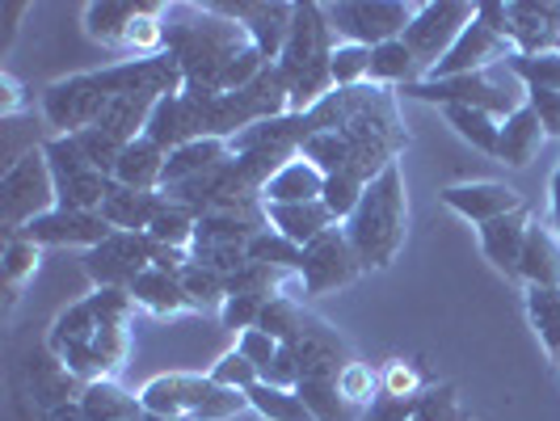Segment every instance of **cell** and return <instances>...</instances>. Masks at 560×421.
I'll use <instances>...</instances> for the list:
<instances>
[{"label": "cell", "instance_id": "6da1fadb", "mask_svg": "<svg viewBox=\"0 0 560 421\" xmlns=\"http://www.w3.org/2000/svg\"><path fill=\"white\" fill-rule=\"evenodd\" d=\"M165 34H168V56L177 59L186 89H207L220 93L228 63L241 59L253 47L249 30L232 22L224 13H215L211 4H182V9H165Z\"/></svg>", "mask_w": 560, "mask_h": 421}, {"label": "cell", "instance_id": "7a4b0ae2", "mask_svg": "<svg viewBox=\"0 0 560 421\" xmlns=\"http://www.w3.org/2000/svg\"><path fill=\"white\" fill-rule=\"evenodd\" d=\"M334 30L325 17V4H295V22H291V38L275 59L282 84L291 93V114H308L334 93V77H329V59H334Z\"/></svg>", "mask_w": 560, "mask_h": 421}, {"label": "cell", "instance_id": "3957f363", "mask_svg": "<svg viewBox=\"0 0 560 421\" xmlns=\"http://www.w3.org/2000/svg\"><path fill=\"white\" fill-rule=\"evenodd\" d=\"M341 227H346L350 245L359 253L363 270L393 266L400 245H405V232H409V198H405L400 165H388L375 182H366L354 215Z\"/></svg>", "mask_w": 560, "mask_h": 421}, {"label": "cell", "instance_id": "277c9868", "mask_svg": "<svg viewBox=\"0 0 560 421\" xmlns=\"http://www.w3.org/2000/svg\"><path fill=\"white\" fill-rule=\"evenodd\" d=\"M47 346H51L56 363L68 366L81 384H97V379H114V371L127 359V329L102 325L93 304L81 300L56 316Z\"/></svg>", "mask_w": 560, "mask_h": 421}, {"label": "cell", "instance_id": "5b68a950", "mask_svg": "<svg viewBox=\"0 0 560 421\" xmlns=\"http://www.w3.org/2000/svg\"><path fill=\"white\" fill-rule=\"evenodd\" d=\"M405 97L413 102H430L439 110L447 106H472L493 118H510L518 106H527V89L518 84V77L498 63V68H485V72H468V77H447V81H418L409 89H400Z\"/></svg>", "mask_w": 560, "mask_h": 421}, {"label": "cell", "instance_id": "8992f818", "mask_svg": "<svg viewBox=\"0 0 560 421\" xmlns=\"http://www.w3.org/2000/svg\"><path fill=\"white\" fill-rule=\"evenodd\" d=\"M56 207H59V195H56L51 165H47V152L43 148H30L0 177V224L18 236L22 227L34 224L47 211H56Z\"/></svg>", "mask_w": 560, "mask_h": 421}, {"label": "cell", "instance_id": "52a82bcc", "mask_svg": "<svg viewBox=\"0 0 560 421\" xmlns=\"http://www.w3.org/2000/svg\"><path fill=\"white\" fill-rule=\"evenodd\" d=\"M418 4L405 0H341V4H325V17L334 30L337 43H359V47H380L400 38L409 22H413Z\"/></svg>", "mask_w": 560, "mask_h": 421}, {"label": "cell", "instance_id": "ba28073f", "mask_svg": "<svg viewBox=\"0 0 560 421\" xmlns=\"http://www.w3.org/2000/svg\"><path fill=\"white\" fill-rule=\"evenodd\" d=\"M43 152H47V165H51V177H56L59 207H68V211H102L114 177H106L102 168L89 165L81 143L72 140V136H51V140L43 143Z\"/></svg>", "mask_w": 560, "mask_h": 421}, {"label": "cell", "instance_id": "9c48e42d", "mask_svg": "<svg viewBox=\"0 0 560 421\" xmlns=\"http://www.w3.org/2000/svg\"><path fill=\"white\" fill-rule=\"evenodd\" d=\"M472 22H477V4H464V0H430V4H418L409 30L400 34V43L413 51L421 72H430ZM421 81H425V77H421Z\"/></svg>", "mask_w": 560, "mask_h": 421}, {"label": "cell", "instance_id": "30bf717a", "mask_svg": "<svg viewBox=\"0 0 560 421\" xmlns=\"http://www.w3.org/2000/svg\"><path fill=\"white\" fill-rule=\"evenodd\" d=\"M106 89L97 84V72H77V77H59L43 89V118L56 127V136H81L89 127H97V118L106 110Z\"/></svg>", "mask_w": 560, "mask_h": 421}, {"label": "cell", "instance_id": "8fae6325", "mask_svg": "<svg viewBox=\"0 0 560 421\" xmlns=\"http://www.w3.org/2000/svg\"><path fill=\"white\" fill-rule=\"evenodd\" d=\"M363 274V261L350 245L346 227L337 224L329 227L325 236H316L312 245H304V257H300V279H304V291L308 295H329L337 286H350V282Z\"/></svg>", "mask_w": 560, "mask_h": 421}, {"label": "cell", "instance_id": "7c38bea8", "mask_svg": "<svg viewBox=\"0 0 560 421\" xmlns=\"http://www.w3.org/2000/svg\"><path fill=\"white\" fill-rule=\"evenodd\" d=\"M152 249L156 245L148 232H114L110 241L84 253V270H89L93 286H122L127 291L152 266Z\"/></svg>", "mask_w": 560, "mask_h": 421}, {"label": "cell", "instance_id": "4fadbf2b", "mask_svg": "<svg viewBox=\"0 0 560 421\" xmlns=\"http://www.w3.org/2000/svg\"><path fill=\"white\" fill-rule=\"evenodd\" d=\"M97 84L106 89V97H118V93H131V97H152L161 102L168 93H182L186 89V77L177 68V59L168 56H152V59H122V63H110L97 72Z\"/></svg>", "mask_w": 560, "mask_h": 421}, {"label": "cell", "instance_id": "5bb4252c", "mask_svg": "<svg viewBox=\"0 0 560 421\" xmlns=\"http://www.w3.org/2000/svg\"><path fill=\"white\" fill-rule=\"evenodd\" d=\"M215 384L211 375H195V371H165V375H152L140 393V409L148 418L161 421H190L195 409L207 400Z\"/></svg>", "mask_w": 560, "mask_h": 421}, {"label": "cell", "instance_id": "9a60e30c", "mask_svg": "<svg viewBox=\"0 0 560 421\" xmlns=\"http://www.w3.org/2000/svg\"><path fill=\"white\" fill-rule=\"evenodd\" d=\"M18 236L34 241L38 249H56V245H81L84 253L97 249L102 241H110L114 227L102 220V211H68V207H56L47 215H38L34 224H26Z\"/></svg>", "mask_w": 560, "mask_h": 421}, {"label": "cell", "instance_id": "2e32d148", "mask_svg": "<svg viewBox=\"0 0 560 421\" xmlns=\"http://www.w3.org/2000/svg\"><path fill=\"white\" fill-rule=\"evenodd\" d=\"M510 56H514V47L505 43L498 30H489L477 17L472 26L455 38V47H451L447 56H443L434 68H430V72H425V81H447V77L485 72V68H498V63H505Z\"/></svg>", "mask_w": 560, "mask_h": 421}, {"label": "cell", "instance_id": "e0dca14e", "mask_svg": "<svg viewBox=\"0 0 560 421\" xmlns=\"http://www.w3.org/2000/svg\"><path fill=\"white\" fill-rule=\"evenodd\" d=\"M439 198H443L447 211H455L459 220H468L472 227L493 224V220H502L510 211L527 207L523 195L514 186H505V182H455Z\"/></svg>", "mask_w": 560, "mask_h": 421}, {"label": "cell", "instance_id": "ac0fdd59", "mask_svg": "<svg viewBox=\"0 0 560 421\" xmlns=\"http://www.w3.org/2000/svg\"><path fill=\"white\" fill-rule=\"evenodd\" d=\"M505 43L518 56L560 51V4H505Z\"/></svg>", "mask_w": 560, "mask_h": 421}, {"label": "cell", "instance_id": "d6986e66", "mask_svg": "<svg viewBox=\"0 0 560 421\" xmlns=\"http://www.w3.org/2000/svg\"><path fill=\"white\" fill-rule=\"evenodd\" d=\"M211 9L249 30L253 47L266 59L282 56L291 38V22H295V4H211Z\"/></svg>", "mask_w": 560, "mask_h": 421}, {"label": "cell", "instance_id": "ffe728a7", "mask_svg": "<svg viewBox=\"0 0 560 421\" xmlns=\"http://www.w3.org/2000/svg\"><path fill=\"white\" fill-rule=\"evenodd\" d=\"M532 207H518L493 224L477 227L480 253L489 257L493 270H502L505 279H518V261H523V245H527V232H532Z\"/></svg>", "mask_w": 560, "mask_h": 421}, {"label": "cell", "instance_id": "44dd1931", "mask_svg": "<svg viewBox=\"0 0 560 421\" xmlns=\"http://www.w3.org/2000/svg\"><path fill=\"white\" fill-rule=\"evenodd\" d=\"M236 161L232 152V140H215V136H202V140L182 143L177 152H168L165 161V177H161V190H173V186H186V182H198L215 168H224Z\"/></svg>", "mask_w": 560, "mask_h": 421}, {"label": "cell", "instance_id": "7402d4cb", "mask_svg": "<svg viewBox=\"0 0 560 421\" xmlns=\"http://www.w3.org/2000/svg\"><path fill=\"white\" fill-rule=\"evenodd\" d=\"M341 366L346 363L308 366L304 379H300V388H295V393L304 396V405H308V413L316 421H359V409H354V405L341 396V388H337Z\"/></svg>", "mask_w": 560, "mask_h": 421}, {"label": "cell", "instance_id": "603a6c76", "mask_svg": "<svg viewBox=\"0 0 560 421\" xmlns=\"http://www.w3.org/2000/svg\"><path fill=\"white\" fill-rule=\"evenodd\" d=\"M165 161L168 152L161 143H152L148 136L140 140L122 143V152H118V161H114V182L118 186H127V190H161V177H165Z\"/></svg>", "mask_w": 560, "mask_h": 421}, {"label": "cell", "instance_id": "cb8c5ba5", "mask_svg": "<svg viewBox=\"0 0 560 421\" xmlns=\"http://www.w3.org/2000/svg\"><path fill=\"white\" fill-rule=\"evenodd\" d=\"M325 195V173L304 161V156H295V161H287V165L266 182V190H261V207H291V202H320Z\"/></svg>", "mask_w": 560, "mask_h": 421}, {"label": "cell", "instance_id": "d4e9b609", "mask_svg": "<svg viewBox=\"0 0 560 421\" xmlns=\"http://www.w3.org/2000/svg\"><path fill=\"white\" fill-rule=\"evenodd\" d=\"M161 207H165V195L161 190H127V186H118L114 182L106 202H102V220L114 227V232H148L152 220L161 215Z\"/></svg>", "mask_w": 560, "mask_h": 421}, {"label": "cell", "instance_id": "484cf974", "mask_svg": "<svg viewBox=\"0 0 560 421\" xmlns=\"http://www.w3.org/2000/svg\"><path fill=\"white\" fill-rule=\"evenodd\" d=\"M518 279L527 286H560V236L552 232V224L532 220L523 261H518Z\"/></svg>", "mask_w": 560, "mask_h": 421}, {"label": "cell", "instance_id": "4316f807", "mask_svg": "<svg viewBox=\"0 0 560 421\" xmlns=\"http://www.w3.org/2000/svg\"><path fill=\"white\" fill-rule=\"evenodd\" d=\"M266 224L275 227L279 236H287L291 245H312L316 236H325L337 220L329 215L325 202H291V207H266Z\"/></svg>", "mask_w": 560, "mask_h": 421}, {"label": "cell", "instance_id": "83f0119b", "mask_svg": "<svg viewBox=\"0 0 560 421\" xmlns=\"http://www.w3.org/2000/svg\"><path fill=\"white\" fill-rule=\"evenodd\" d=\"M544 127H539V114L532 106H518V110L502 118V140H498V161L510 168H527L535 161V152L544 148Z\"/></svg>", "mask_w": 560, "mask_h": 421}, {"label": "cell", "instance_id": "f1b7e54d", "mask_svg": "<svg viewBox=\"0 0 560 421\" xmlns=\"http://www.w3.org/2000/svg\"><path fill=\"white\" fill-rule=\"evenodd\" d=\"M127 291H131L136 308L152 312V316H177V312H190V300H186V291H182V279H177V274H168V270H156V266H148L140 279L127 286Z\"/></svg>", "mask_w": 560, "mask_h": 421}, {"label": "cell", "instance_id": "f546056e", "mask_svg": "<svg viewBox=\"0 0 560 421\" xmlns=\"http://www.w3.org/2000/svg\"><path fill=\"white\" fill-rule=\"evenodd\" d=\"M143 9H148V4H127V0H102V4H89V9H84V34H89L93 43H102V47L122 51L127 30L136 26V17H140Z\"/></svg>", "mask_w": 560, "mask_h": 421}, {"label": "cell", "instance_id": "4dcf8cb0", "mask_svg": "<svg viewBox=\"0 0 560 421\" xmlns=\"http://www.w3.org/2000/svg\"><path fill=\"white\" fill-rule=\"evenodd\" d=\"M421 77H425V72L418 68L413 51H409L400 38L371 47V77H366V84H375V89H409V84H418Z\"/></svg>", "mask_w": 560, "mask_h": 421}, {"label": "cell", "instance_id": "1f68e13d", "mask_svg": "<svg viewBox=\"0 0 560 421\" xmlns=\"http://www.w3.org/2000/svg\"><path fill=\"white\" fill-rule=\"evenodd\" d=\"M81 413L84 421H131L140 418V396L122 393L114 379H97V384H84L81 388Z\"/></svg>", "mask_w": 560, "mask_h": 421}, {"label": "cell", "instance_id": "d6a6232c", "mask_svg": "<svg viewBox=\"0 0 560 421\" xmlns=\"http://www.w3.org/2000/svg\"><path fill=\"white\" fill-rule=\"evenodd\" d=\"M152 110H156V102H152V97H131V93H118V97H110V102H106V110H102V118H97V127H102L106 136H114L118 143H131V140H140L143 131H148V118H152Z\"/></svg>", "mask_w": 560, "mask_h": 421}, {"label": "cell", "instance_id": "836d02e7", "mask_svg": "<svg viewBox=\"0 0 560 421\" xmlns=\"http://www.w3.org/2000/svg\"><path fill=\"white\" fill-rule=\"evenodd\" d=\"M523 304H527V320H532L539 346L552 359H560V286H527Z\"/></svg>", "mask_w": 560, "mask_h": 421}, {"label": "cell", "instance_id": "e575fe53", "mask_svg": "<svg viewBox=\"0 0 560 421\" xmlns=\"http://www.w3.org/2000/svg\"><path fill=\"white\" fill-rule=\"evenodd\" d=\"M443 118H447V127L464 143H472V148H477V152H485V156H498L502 118H493V114H485V110H472V106H447V110H443Z\"/></svg>", "mask_w": 560, "mask_h": 421}, {"label": "cell", "instance_id": "d590c367", "mask_svg": "<svg viewBox=\"0 0 560 421\" xmlns=\"http://www.w3.org/2000/svg\"><path fill=\"white\" fill-rule=\"evenodd\" d=\"M249 409L266 421H316L304 405V396L295 388H275V384H253L249 393Z\"/></svg>", "mask_w": 560, "mask_h": 421}, {"label": "cell", "instance_id": "8d00e7d4", "mask_svg": "<svg viewBox=\"0 0 560 421\" xmlns=\"http://www.w3.org/2000/svg\"><path fill=\"white\" fill-rule=\"evenodd\" d=\"M195 227H198V215L190 207H182V202H168L161 207V215L152 220L148 227V236H152V245H168V249H195Z\"/></svg>", "mask_w": 560, "mask_h": 421}, {"label": "cell", "instance_id": "74e56055", "mask_svg": "<svg viewBox=\"0 0 560 421\" xmlns=\"http://www.w3.org/2000/svg\"><path fill=\"white\" fill-rule=\"evenodd\" d=\"M245 253H249L253 266H270V270H279V274H295V270H300V257H304L300 245H291V241L279 236L270 224L253 236L249 245H245Z\"/></svg>", "mask_w": 560, "mask_h": 421}, {"label": "cell", "instance_id": "f35d334b", "mask_svg": "<svg viewBox=\"0 0 560 421\" xmlns=\"http://www.w3.org/2000/svg\"><path fill=\"white\" fill-rule=\"evenodd\" d=\"M182 291H186V300H190V308L195 312H220L228 300V279L224 274H215V270H207L202 261H190L182 274Z\"/></svg>", "mask_w": 560, "mask_h": 421}, {"label": "cell", "instance_id": "ab89813d", "mask_svg": "<svg viewBox=\"0 0 560 421\" xmlns=\"http://www.w3.org/2000/svg\"><path fill=\"white\" fill-rule=\"evenodd\" d=\"M505 68L518 77V84L532 93V89H548L560 93V51H544V56H514L505 59Z\"/></svg>", "mask_w": 560, "mask_h": 421}, {"label": "cell", "instance_id": "60d3db41", "mask_svg": "<svg viewBox=\"0 0 560 421\" xmlns=\"http://www.w3.org/2000/svg\"><path fill=\"white\" fill-rule=\"evenodd\" d=\"M329 77H334V89H363L371 77V47L337 43L334 59H329Z\"/></svg>", "mask_w": 560, "mask_h": 421}, {"label": "cell", "instance_id": "b9f144b4", "mask_svg": "<svg viewBox=\"0 0 560 421\" xmlns=\"http://www.w3.org/2000/svg\"><path fill=\"white\" fill-rule=\"evenodd\" d=\"M38 261H43V249H38L34 241H26V236H9V245H4V282H9L13 295L38 274Z\"/></svg>", "mask_w": 560, "mask_h": 421}, {"label": "cell", "instance_id": "7bdbcfd3", "mask_svg": "<svg viewBox=\"0 0 560 421\" xmlns=\"http://www.w3.org/2000/svg\"><path fill=\"white\" fill-rule=\"evenodd\" d=\"M363 190H366V182H359L354 173H337V177H325V195H320V202L329 207V215H334L337 224H346V220L354 215V207H359Z\"/></svg>", "mask_w": 560, "mask_h": 421}, {"label": "cell", "instance_id": "ee69618b", "mask_svg": "<svg viewBox=\"0 0 560 421\" xmlns=\"http://www.w3.org/2000/svg\"><path fill=\"white\" fill-rule=\"evenodd\" d=\"M211 375V384H220V388H232V393H249L253 384H261V371L241 354V350H228L220 363L207 371Z\"/></svg>", "mask_w": 560, "mask_h": 421}, {"label": "cell", "instance_id": "f6af8a7d", "mask_svg": "<svg viewBox=\"0 0 560 421\" xmlns=\"http://www.w3.org/2000/svg\"><path fill=\"white\" fill-rule=\"evenodd\" d=\"M337 388H341V396H346L354 409H366V405L380 396V371H371L366 363H346L341 375H337Z\"/></svg>", "mask_w": 560, "mask_h": 421}, {"label": "cell", "instance_id": "bcb514c9", "mask_svg": "<svg viewBox=\"0 0 560 421\" xmlns=\"http://www.w3.org/2000/svg\"><path fill=\"white\" fill-rule=\"evenodd\" d=\"M245 409H249V396L232 393V388H220V384H215V388L207 393V400L195 409V418L190 421H232V418H241Z\"/></svg>", "mask_w": 560, "mask_h": 421}, {"label": "cell", "instance_id": "7dc6e473", "mask_svg": "<svg viewBox=\"0 0 560 421\" xmlns=\"http://www.w3.org/2000/svg\"><path fill=\"white\" fill-rule=\"evenodd\" d=\"M72 140L81 143V152L89 156V165L102 168V173L110 177V173H114V161H118V152H122V143L114 140V136H106L102 127H89V131L72 136Z\"/></svg>", "mask_w": 560, "mask_h": 421}, {"label": "cell", "instance_id": "c3c4849f", "mask_svg": "<svg viewBox=\"0 0 560 421\" xmlns=\"http://www.w3.org/2000/svg\"><path fill=\"white\" fill-rule=\"evenodd\" d=\"M270 300H261V295H228L224 308H220V320H224V329H257L261 325V312H266Z\"/></svg>", "mask_w": 560, "mask_h": 421}, {"label": "cell", "instance_id": "681fc988", "mask_svg": "<svg viewBox=\"0 0 560 421\" xmlns=\"http://www.w3.org/2000/svg\"><path fill=\"white\" fill-rule=\"evenodd\" d=\"M421 409V396H388L380 393L363 409V421H413Z\"/></svg>", "mask_w": 560, "mask_h": 421}, {"label": "cell", "instance_id": "f907efd6", "mask_svg": "<svg viewBox=\"0 0 560 421\" xmlns=\"http://www.w3.org/2000/svg\"><path fill=\"white\" fill-rule=\"evenodd\" d=\"M236 350H241L257 371H266V366L275 363V354L282 350V341L279 337H270L266 329H245V334L236 337Z\"/></svg>", "mask_w": 560, "mask_h": 421}, {"label": "cell", "instance_id": "816d5d0a", "mask_svg": "<svg viewBox=\"0 0 560 421\" xmlns=\"http://www.w3.org/2000/svg\"><path fill=\"white\" fill-rule=\"evenodd\" d=\"M380 393H388V396H421L418 366L393 359V363L380 371Z\"/></svg>", "mask_w": 560, "mask_h": 421}, {"label": "cell", "instance_id": "f5cc1de1", "mask_svg": "<svg viewBox=\"0 0 560 421\" xmlns=\"http://www.w3.org/2000/svg\"><path fill=\"white\" fill-rule=\"evenodd\" d=\"M300 375H304V366H300L295 346H282L279 354H275V363L261 371V384H275V388H300Z\"/></svg>", "mask_w": 560, "mask_h": 421}, {"label": "cell", "instance_id": "db71d44e", "mask_svg": "<svg viewBox=\"0 0 560 421\" xmlns=\"http://www.w3.org/2000/svg\"><path fill=\"white\" fill-rule=\"evenodd\" d=\"M413 421H459L455 388H430V393H421V409Z\"/></svg>", "mask_w": 560, "mask_h": 421}, {"label": "cell", "instance_id": "11a10c76", "mask_svg": "<svg viewBox=\"0 0 560 421\" xmlns=\"http://www.w3.org/2000/svg\"><path fill=\"white\" fill-rule=\"evenodd\" d=\"M527 106L539 114V127H544V136L560 140V93H548V89H532V93H527Z\"/></svg>", "mask_w": 560, "mask_h": 421}, {"label": "cell", "instance_id": "9f6ffc18", "mask_svg": "<svg viewBox=\"0 0 560 421\" xmlns=\"http://www.w3.org/2000/svg\"><path fill=\"white\" fill-rule=\"evenodd\" d=\"M26 89L13 81V77H0V114L4 118H13V114H22L26 110Z\"/></svg>", "mask_w": 560, "mask_h": 421}, {"label": "cell", "instance_id": "6f0895ef", "mask_svg": "<svg viewBox=\"0 0 560 421\" xmlns=\"http://www.w3.org/2000/svg\"><path fill=\"white\" fill-rule=\"evenodd\" d=\"M548 207H552L548 224H552V232L560 236V156H557V168H552V182H548Z\"/></svg>", "mask_w": 560, "mask_h": 421}, {"label": "cell", "instance_id": "680465c9", "mask_svg": "<svg viewBox=\"0 0 560 421\" xmlns=\"http://www.w3.org/2000/svg\"><path fill=\"white\" fill-rule=\"evenodd\" d=\"M47 421H84L81 400H68V405H56V409L47 413Z\"/></svg>", "mask_w": 560, "mask_h": 421}, {"label": "cell", "instance_id": "91938a15", "mask_svg": "<svg viewBox=\"0 0 560 421\" xmlns=\"http://www.w3.org/2000/svg\"><path fill=\"white\" fill-rule=\"evenodd\" d=\"M557 363H560V359H557Z\"/></svg>", "mask_w": 560, "mask_h": 421}]
</instances>
